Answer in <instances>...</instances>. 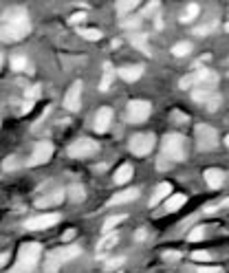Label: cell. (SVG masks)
<instances>
[{
  "label": "cell",
  "mask_w": 229,
  "mask_h": 273,
  "mask_svg": "<svg viewBox=\"0 0 229 273\" xmlns=\"http://www.w3.org/2000/svg\"><path fill=\"white\" fill-rule=\"evenodd\" d=\"M205 181H207V185L211 189H218L222 183H225V174H222L220 170H216V168H209V170H205Z\"/></svg>",
  "instance_id": "obj_16"
},
{
  "label": "cell",
  "mask_w": 229,
  "mask_h": 273,
  "mask_svg": "<svg viewBox=\"0 0 229 273\" xmlns=\"http://www.w3.org/2000/svg\"><path fill=\"white\" fill-rule=\"evenodd\" d=\"M150 113H152V104L150 102H143V99H132L130 104H128V121H132V124H141V121H146Z\"/></svg>",
  "instance_id": "obj_5"
},
{
  "label": "cell",
  "mask_w": 229,
  "mask_h": 273,
  "mask_svg": "<svg viewBox=\"0 0 229 273\" xmlns=\"http://www.w3.org/2000/svg\"><path fill=\"white\" fill-rule=\"evenodd\" d=\"M192 258L196 260V262H207V260H209V253H207V251H194Z\"/></svg>",
  "instance_id": "obj_35"
},
{
  "label": "cell",
  "mask_w": 229,
  "mask_h": 273,
  "mask_svg": "<svg viewBox=\"0 0 229 273\" xmlns=\"http://www.w3.org/2000/svg\"><path fill=\"white\" fill-rule=\"evenodd\" d=\"M196 273H222L220 266H198Z\"/></svg>",
  "instance_id": "obj_37"
},
{
  "label": "cell",
  "mask_w": 229,
  "mask_h": 273,
  "mask_svg": "<svg viewBox=\"0 0 229 273\" xmlns=\"http://www.w3.org/2000/svg\"><path fill=\"white\" fill-rule=\"evenodd\" d=\"M225 143H227V146H229V135H227V137H225Z\"/></svg>",
  "instance_id": "obj_47"
},
{
  "label": "cell",
  "mask_w": 229,
  "mask_h": 273,
  "mask_svg": "<svg viewBox=\"0 0 229 273\" xmlns=\"http://www.w3.org/2000/svg\"><path fill=\"white\" fill-rule=\"evenodd\" d=\"M130 44L135 49H139L141 53L150 55V47H148V36H143V33H132L130 36Z\"/></svg>",
  "instance_id": "obj_20"
},
{
  "label": "cell",
  "mask_w": 229,
  "mask_h": 273,
  "mask_svg": "<svg viewBox=\"0 0 229 273\" xmlns=\"http://www.w3.org/2000/svg\"><path fill=\"white\" fill-rule=\"evenodd\" d=\"M220 207H229V198H227V200H222V203H220Z\"/></svg>",
  "instance_id": "obj_46"
},
{
  "label": "cell",
  "mask_w": 229,
  "mask_h": 273,
  "mask_svg": "<svg viewBox=\"0 0 229 273\" xmlns=\"http://www.w3.org/2000/svg\"><path fill=\"white\" fill-rule=\"evenodd\" d=\"M84 18H86V14H73L71 16V25H77V22H82Z\"/></svg>",
  "instance_id": "obj_40"
},
{
  "label": "cell",
  "mask_w": 229,
  "mask_h": 273,
  "mask_svg": "<svg viewBox=\"0 0 229 273\" xmlns=\"http://www.w3.org/2000/svg\"><path fill=\"white\" fill-rule=\"evenodd\" d=\"M192 99L198 104H203V106H207V110H211V113L220 106V95L214 93L211 88H194Z\"/></svg>",
  "instance_id": "obj_8"
},
{
  "label": "cell",
  "mask_w": 229,
  "mask_h": 273,
  "mask_svg": "<svg viewBox=\"0 0 229 273\" xmlns=\"http://www.w3.org/2000/svg\"><path fill=\"white\" fill-rule=\"evenodd\" d=\"M7 262H9V253H3L0 255V266H5Z\"/></svg>",
  "instance_id": "obj_44"
},
{
  "label": "cell",
  "mask_w": 229,
  "mask_h": 273,
  "mask_svg": "<svg viewBox=\"0 0 229 273\" xmlns=\"http://www.w3.org/2000/svg\"><path fill=\"white\" fill-rule=\"evenodd\" d=\"M0 64H3V55H0Z\"/></svg>",
  "instance_id": "obj_49"
},
{
  "label": "cell",
  "mask_w": 229,
  "mask_h": 273,
  "mask_svg": "<svg viewBox=\"0 0 229 273\" xmlns=\"http://www.w3.org/2000/svg\"><path fill=\"white\" fill-rule=\"evenodd\" d=\"M194 137H196V148L203 150V152H207V150H214L216 146H218V132H216L211 126H205V124L196 126V130H194Z\"/></svg>",
  "instance_id": "obj_4"
},
{
  "label": "cell",
  "mask_w": 229,
  "mask_h": 273,
  "mask_svg": "<svg viewBox=\"0 0 229 273\" xmlns=\"http://www.w3.org/2000/svg\"><path fill=\"white\" fill-rule=\"evenodd\" d=\"M203 236H205V229H203V227H194V229L189 231L187 240H189V242H196V240H200Z\"/></svg>",
  "instance_id": "obj_32"
},
{
  "label": "cell",
  "mask_w": 229,
  "mask_h": 273,
  "mask_svg": "<svg viewBox=\"0 0 229 273\" xmlns=\"http://www.w3.org/2000/svg\"><path fill=\"white\" fill-rule=\"evenodd\" d=\"M66 194H69V198L73 200V203H82L84 200V187L82 185H71Z\"/></svg>",
  "instance_id": "obj_27"
},
{
  "label": "cell",
  "mask_w": 229,
  "mask_h": 273,
  "mask_svg": "<svg viewBox=\"0 0 229 273\" xmlns=\"http://www.w3.org/2000/svg\"><path fill=\"white\" fill-rule=\"evenodd\" d=\"M198 16V5H187L185 11H183V16H181V22H192L194 18Z\"/></svg>",
  "instance_id": "obj_26"
},
{
  "label": "cell",
  "mask_w": 229,
  "mask_h": 273,
  "mask_svg": "<svg viewBox=\"0 0 229 273\" xmlns=\"http://www.w3.org/2000/svg\"><path fill=\"white\" fill-rule=\"evenodd\" d=\"M174 119H176V121H187V115H183V113H178V110H176V113H174Z\"/></svg>",
  "instance_id": "obj_43"
},
{
  "label": "cell",
  "mask_w": 229,
  "mask_h": 273,
  "mask_svg": "<svg viewBox=\"0 0 229 273\" xmlns=\"http://www.w3.org/2000/svg\"><path fill=\"white\" fill-rule=\"evenodd\" d=\"M216 82H218V75L214 71H209V69L194 71V84H196V88H211V86H216Z\"/></svg>",
  "instance_id": "obj_13"
},
{
  "label": "cell",
  "mask_w": 229,
  "mask_h": 273,
  "mask_svg": "<svg viewBox=\"0 0 229 273\" xmlns=\"http://www.w3.org/2000/svg\"><path fill=\"white\" fill-rule=\"evenodd\" d=\"M66 196V192H62V189H58V192H53V196H44L38 200V207H49V205H55V203H60V200H64Z\"/></svg>",
  "instance_id": "obj_23"
},
{
  "label": "cell",
  "mask_w": 229,
  "mask_h": 273,
  "mask_svg": "<svg viewBox=\"0 0 229 273\" xmlns=\"http://www.w3.org/2000/svg\"><path fill=\"white\" fill-rule=\"evenodd\" d=\"M124 218H126V216H110V218L104 222V231H106V233H110V231H113V227H117V225H119V222L124 220Z\"/></svg>",
  "instance_id": "obj_29"
},
{
  "label": "cell",
  "mask_w": 229,
  "mask_h": 273,
  "mask_svg": "<svg viewBox=\"0 0 229 273\" xmlns=\"http://www.w3.org/2000/svg\"><path fill=\"white\" fill-rule=\"evenodd\" d=\"M185 194H172L170 198L165 200V211H176L181 205H185Z\"/></svg>",
  "instance_id": "obj_22"
},
{
  "label": "cell",
  "mask_w": 229,
  "mask_h": 273,
  "mask_svg": "<svg viewBox=\"0 0 229 273\" xmlns=\"http://www.w3.org/2000/svg\"><path fill=\"white\" fill-rule=\"evenodd\" d=\"M40 253H42V247L38 242H27L20 247V253H18V262L20 264H29V266H36V262L40 260Z\"/></svg>",
  "instance_id": "obj_9"
},
{
  "label": "cell",
  "mask_w": 229,
  "mask_h": 273,
  "mask_svg": "<svg viewBox=\"0 0 229 273\" xmlns=\"http://www.w3.org/2000/svg\"><path fill=\"white\" fill-rule=\"evenodd\" d=\"M178 86H181V88H192V86H196V84H194V73H189V75H185V77H181Z\"/></svg>",
  "instance_id": "obj_33"
},
{
  "label": "cell",
  "mask_w": 229,
  "mask_h": 273,
  "mask_svg": "<svg viewBox=\"0 0 229 273\" xmlns=\"http://www.w3.org/2000/svg\"><path fill=\"white\" fill-rule=\"evenodd\" d=\"M33 269H36V266H29V264H20V262H18V264H16V266H14V269H11L9 273H31Z\"/></svg>",
  "instance_id": "obj_34"
},
{
  "label": "cell",
  "mask_w": 229,
  "mask_h": 273,
  "mask_svg": "<svg viewBox=\"0 0 229 273\" xmlns=\"http://www.w3.org/2000/svg\"><path fill=\"white\" fill-rule=\"evenodd\" d=\"M80 36L86 38V40H91V42L102 40V31L99 29H80Z\"/></svg>",
  "instance_id": "obj_28"
},
{
  "label": "cell",
  "mask_w": 229,
  "mask_h": 273,
  "mask_svg": "<svg viewBox=\"0 0 229 273\" xmlns=\"http://www.w3.org/2000/svg\"><path fill=\"white\" fill-rule=\"evenodd\" d=\"M143 238H146V231L139 229V231H137V240H143Z\"/></svg>",
  "instance_id": "obj_45"
},
{
  "label": "cell",
  "mask_w": 229,
  "mask_h": 273,
  "mask_svg": "<svg viewBox=\"0 0 229 273\" xmlns=\"http://www.w3.org/2000/svg\"><path fill=\"white\" fill-rule=\"evenodd\" d=\"M154 148V135L150 132H139L130 139V152L137 154V157H146V154L152 152Z\"/></svg>",
  "instance_id": "obj_6"
},
{
  "label": "cell",
  "mask_w": 229,
  "mask_h": 273,
  "mask_svg": "<svg viewBox=\"0 0 229 273\" xmlns=\"http://www.w3.org/2000/svg\"><path fill=\"white\" fill-rule=\"evenodd\" d=\"M225 29H227V31H229V22H227V25H225Z\"/></svg>",
  "instance_id": "obj_48"
},
{
  "label": "cell",
  "mask_w": 229,
  "mask_h": 273,
  "mask_svg": "<svg viewBox=\"0 0 229 273\" xmlns=\"http://www.w3.org/2000/svg\"><path fill=\"white\" fill-rule=\"evenodd\" d=\"M209 31H211V27H198V29L194 31V33H196V36H207Z\"/></svg>",
  "instance_id": "obj_42"
},
{
  "label": "cell",
  "mask_w": 229,
  "mask_h": 273,
  "mask_svg": "<svg viewBox=\"0 0 229 273\" xmlns=\"http://www.w3.org/2000/svg\"><path fill=\"white\" fill-rule=\"evenodd\" d=\"M82 82H73V86L69 88V93H66L64 97V106L71 110V113H77L82 106Z\"/></svg>",
  "instance_id": "obj_10"
},
{
  "label": "cell",
  "mask_w": 229,
  "mask_h": 273,
  "mask_svg": "<svg viewBox=\"0 0 229 273\" xmlns=\"http://www.w3.org/2000/svg\"><path fill=\"white\" fill-rule=\"evenodd\" d=\"M117 240H119V238H117V233H106L102 240H99V244H97V253H99V255L106 253L110 247H115Z\"/></svg>",
  "instance_id": "obj_21"
},
{
  "label": "cell",
  "mask_w": 229,
  "mask_h": 273,
  "mask_svg": "<svg viewBox=\"0 0 229 273\" xmlns=\"http://www.w3.org/2000/svg\"><path fill=\"white\" fill-rule=\"evenodd\" d=\"M31 31V22L27 11L9 9L5 14V22L0 25V42H18Z\"/></svg>",
  "instance_id": "obj_1"
},
{
  "label": "cell",
  "mask_w": 229,
  "mask_h": 273,
  "mask_svg": "<svg viewBox=\"0 0 229 273\" xmlns=\"http://www.w3.org/2000/svg\"><path fill=\"white\" fill-rule=\"evenodd\" d=\"M189 51H192V44L189 42H178L172 47V55H176V58H185Z\"/></svg>",
  "instance_id": "obj_25"
},
{
  "label": "cell",
  "mask_w": 229,
  "mask_h": 273,
  "mask_svg": "<svg viewBox=\"0 0 229 273\" xmlns=\"http://www.w3.org/2000/svg\"><path fill=\"white\" fill-rule=\"evenodd\" d=\"M60 220V216L58 214H40V216H33V218L27 220V229H31V231H38V229H47V227H51L55 225V222Z\"/></svg>",
  "instance_id": "obj_11"
},
{
  "label": "cell",
  "mask_w": 229,
  "mask_h": 273,
  "mask_svg": "<svg viewBox=\"0 0 229 273\" xmlns=\"http://www.w3.org/2000/svg\"><path fill=\"white\" fill-rule=\"evenodd\" d=\"M135 7H137V0H124V3L117 5V11H119V14H126V11H132Z\"/></svg>",
  "instance_id": "obj_31"
},
{
  "label": "cell",
  "mask_w": 229,
  "mask_h": 273,
  "mask_svg": "<svg viewBox=\"0 0 229 273\" xmlns=\"http://www.w3.org/2000/svg\"><path fill=\"white\" fill-rule=\"evenodd\" d=\"M137 198H139V189H124V192L115 194V196L108 200V205H124V203H130V200H137Z\"/></svg>",
  "instance_id": "obj_17"
},
{
  "label": "cell",
  "mask_w": 229,
  "mask_h": 273,
  "mask_svg": "<svg viewBox=\"0 0 229 273\" xmlns=\"http://www.w3.org/2000/svg\"><path fill=\"white\" fill-rule=\"evenodd\" d=\"M11 69H14V71H25V69H27V58H22V55H16V58L11 60Z\"/></svg>",
  "instance_id": "obj_30"
},
{
  "label": "cell",
  "mask_w": 229,
  "mask_h": 273,
  "mask_svg": "<svg viewBox=\"0 0 229 273\" xmlns=\"http://www.w3.org/2000/svg\"><path fill=\"white\" fill-rule=\"evenodd\" d=\"M51 154H53V146L49 141H40L36 146V150H33V154H31V159H29V165H42V163H47L49 159H51Z\"/></svg>",
  "instance_id": "obj_12"
},
{
  "label": "cell",
  "mask_w": 229,
  "mask_h": 273,
  "mask_svg": "<svg viewBox=\"0 0 229 273\" xmlns=\"http://www.w3.org/2000/svg\"><path fill=\"white\" fill-rule=\"evenodd\" d=\"M156 9H159V3H150L148 5V7L146 9H143V14H146V16H150V14H154V11Z\"/></svg>",
  "instance_id": "obj_39"
},
{
  "label": "cell",
  "mask_w": 229,
  "mask_h": 273,
  "mask_svg": "<svg viewBox=\"0 0 229 273\" xmlns=\"http://www.w3.org/2000/svg\"><path fill=\"white\" fill-rule=\"evenodd\" d=\"M80 253H82V249H80V247H75V244H71V247H60V249H55V251L49 253L47 271L55 273V271L60 269V264H64V262H69V260L77 258Z\"/></svg>",
  "instance_id": "obj_3"
},
{
  "label": "cell",
  "mask_w": 229,
  "mask_h": 273,
  "mask_svg": "<svg viewBox=\"0 0 229 273\" xmlns=\"http://www.w3.org/2000/svg\"><path fill=\"white\" fill-rule=\"evenodd\" d=\"M110 119H113V110L110 108H99L97 115H95V130L97 132H106L110 126Z\"/></svg>",
  "instance_id": "obj_14"
},
{
  "label": "cell",
  "mask_w": 229,
  "mask_h": 273,
  "mask_svg": "<svg viewBox=\"0 0 229 273\" xmlns=\"http://www.w3.org/2000/svg\"><path fill=\"white\" fill-rule=\"evenodd\" d=\"M139 18H132V20H121V27H124V29H135V27H139Z\"/></svg>",
  "instance_id": "obj_36"
},
{
  "label": "cell",
  "mask_w": 229,
  "mask_h": 273,
  "mask_svg": "<svg viewBox=\"0 0 229 273\" xmlns=\"http://www.w3.org/2000/svg\"><path fill=\"white\" fill-rule=\"evenodd\" d=\"M99 150L97 141H93V139H77L69 146V157L73 159H84V157H91Z\"/></svg>",
  "instance_id": "obj_7"
},
{
  "label": "cell",
  "mask_w": 229,
  "mask_h": 273,
  "mask_svg": "<svg viewBox=\"0 0 229 273\" xmlns=\"http://www.w3.org/2000/svg\"><path fill=\"white\" fill-rule=\"evenodd\" d=\"M163 258H165V260H178V258H181V253H178V251H167Z\"/></svg>",
  "instance_id": "obj_41"
},
{
  "label": "cell",
  "mask_w": 229,
  "mask_h": 273,
  "mask_svg": "<svg viewBox=\"0 0 229 273\" xmlns=\"http://www.w3.org/2000/svg\"><path fill=\"white\" fill-rule=\"evenodd\" d=\"M110 84H113V69H110V64H104V77L99 82V91L106 93L110 88Z\"/></svg>",
  "instance_id": "obj_24"
},
{
  "label": "cell",
  "mask_w": 229,
  "mask_h": 273,
  "mask_svg": "<svg viewBox=\"0 0 229 273\" xmlns=\"http://www.w3.org/2000/svg\"><path fill=\"white\" fill-rule=\"evenodd\" d=\"M163 157L172 159V161H185V139L176 132L172 135H165L163 139Z\"/></svg>",
  "instance_id": "obj_2"
},
{
  "label": "cell",
  "mask_w": 229,
  "mask_h": 273,
  "mask_svg": "<svg viewBox=\"0 0 229 273\" xmlns=\"http://www.w3.org/2000/svg\"><path fill=\"white\" fill-rule=\"evenodd\" d=\"M117 73H119V77H121V80H126V82H137L139 77L143 75V66H141V64H135V66H121V69L117 71Z\"/></svg>",
  "instance_id": "obj_15"
},
{
  "label": "cell",
  "mask_w": 229,
  "mask_h": 273,
  "mask_svg": "<svg viewBox=\"0 0 229 273\" xmlns=\"http://www.w3.org/2000/svg\"><path fill=\"white\" fill-rule=\"evenodd\" d=\"M170 194H172V185H170V183H161V185L154 189V196L150 198V207H156V205H159L163 198H170Z\"/></svg>",
  "instance_id": "obj_18"
},
{
  "label": "cell",
  "mask_w": 229,
  "mask_h": 273,
  "mask_svg": "<svg viewBox=\"0 0 229 273\" xmlns=\"http://www.w3.org/2000/svg\"><path fill=\"white\" fill-rule=\"evenodd\" d=\"M132 174H135V168H132V165H121L119 170L115 172V183L117 185H124V183H128L132 179Z\"/></svg>",
  "instance_id": "obj_19"
},
{
  "label": "cell",
  "mask_w": 229,
  "mask_h": 273,
  "mask_svg": "<svg viewBox=\"0 0 229 273\" xmlns=\"http://www.w3.org/2000/svg\"><path fill=\"white\" fill-rule=\"evenodd\" d=\"M16 165H18V159H16V157H9V159L3 163V168H5V170H14Z\"/></svg>",
  "instance_id": "obj_38"
}]
</instances>
